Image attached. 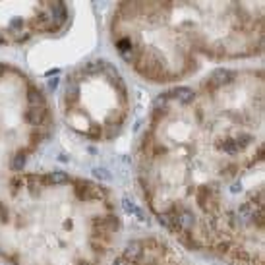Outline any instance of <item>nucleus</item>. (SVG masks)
<instances>
[{
	"instance_id": "nucleus-6",
	"label": "nucleus",
	"mask_w": 265,
	"mask_h": 265,
	"mask_svg": "<svg viewBox=\"0 0 265 265\" xmlns=\"http://www.w3.org/2000/svg\"><path fill=\"white\" fill-rule=\"evenodd\" d=\"M64 2H0V45L58 33L68 21Z\"/></svg>"
},
{
	"instance_id": "nucleus-3",
	"label": "nucleus",
	"mask_w": 265,
	"mask_h": 265,
	"mask_svg": "<svg viewBox=\"0 0 265 265\" xmlns=\"http://www.w3.org/2000/svg\"><path fill=\"white\" fill-rule=\"evenodd\" d=\"M261 2H128L112 20L122 60L155 83L188 78L205 60L254 56L263 43Z\"/></svg>"
},
{
	"instance_id": "nucleus-7",
	"label": "nucleus",
	"mask_w": 265,
	"mask_h": 265,
	"mask_svg": "<svg viewBox=\"0 0 265 265\" xmlns=\"http://www.w3.org/2000/svg\"><path fill=\"white\" fill-rule=\"evenodd\" d=\"M112 265H192L174 244L157 236L138 238L116 255Z\"/></svg>"
},
{
	"instance_id": "nucleus-4",
	"label": "nucleus",
	"mask_w": 265,
	"mask_h": 265,
	"mask_svg": "<svg viewBox=\"0 0 265 265\" xmlns=\"http://www.w3.org/2000/svg\"><path fill=\"white\" fill-rule=\"evenodd\" d=\"M52 128L39 85L21 70L0 64V180L30 167L49 143Z\"/></svg>"
},
{
	"instance_id": "nucleus-5",
	"label": "nucleus",
	"mask_w": 265,
	"mask_h": 265,
	"mask_svg": "<svg viewBox=\"0 0 265 265\" xmlns=\"http://www.w3.org/2000/svg\"><path fill=\"white\" fill-rule=\"evenodd\" d=\"M130 99L118 70L95 60L74 70L62 89V114L70 130L93 141L112 139L122 130Z\"/></svg>"
},
{
	"instance_id": "nucleus-2",
	"label": "nucleus",
	"mask_w": 265,
	"mask_h": 265,
	"mask_svg": "<svg viewBox=\"0 0 265 265\" xmlns=\"http://www.w3.org/2000/svg\"><path fill=\"white\" fill-rule=\"evenodd\" d=\"M120 213L110 190L62 168L0 180V257L10 265H105Z\"/></svg>"
},
{
	"instance_id": "nucleus-1",
	"label": "nucleus",
	"mask_w": 265,
	"mask_h": 265,
	"mask_svg": "<svg viewBox=\"0 0 265 265\" xmlns=\"http://www.w3.org/2000/svg\"><path fill=\"white\" fill-rule=\"evenodd\" d=\"M151 213L176 242L263 265V76L219 70L155 101L138 153Z\"/></svg>"
}]
</instances>
